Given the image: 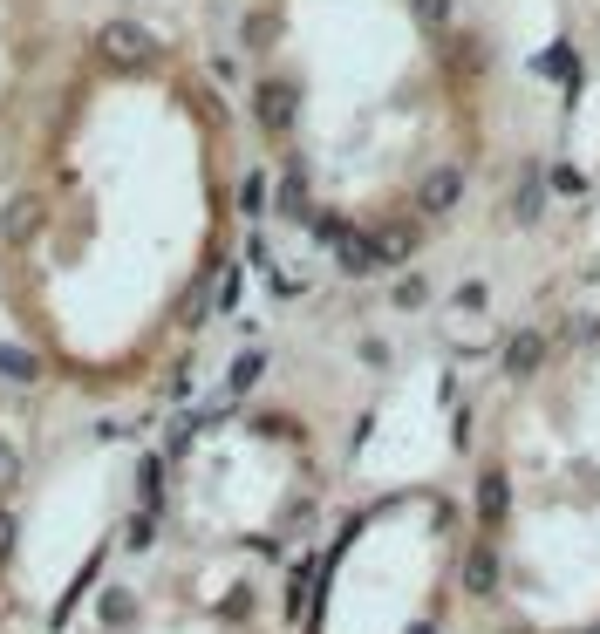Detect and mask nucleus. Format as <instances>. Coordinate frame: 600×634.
<instances>
[{"label":"nucleus","instance_id":"1","mask_svg":"<svg viewBox=\"0 0 600 634\" xmlns=\"http://www.w3.org/2000/svg\"><path fill=\"white\" fill-rule=\"evenodd\" d=\"M96 55H103L110 69H150V62H157V35H150L144 21L116 14V21L96 28Z\"/></svg>","mask_w":600,"mask_h":634},{"label":"nucleus","instance_id":"3","mask_svg":"<svg viewBox=\"0 0 600 634\" xmlns=\"http://www.w3.org/2000/svg\"><path fill=\"white\" fill-rule=\"evenodd\" d=\"M0 369H7V375H21V382H28V375H35V355H21V348H0Z\"/></svg>","mask_w":600,"mask_h":634},{"label":"nucleus","instance_id":"4","mask_svg":"<svg viewBox=\"0 0 600 634\" xmlns=\"http://www.w3.org/2000/svg\"><path fill=\"white\" fill-rule=\"evenodd\" d=\"M14 478H21V464H14V450H0V498L14 491Z\"/></svg>","mask_w":600,"mask_h":634},{"label":"nucleus","instance_id":"2","mask_svg":"<svg viewBox=\"0 0 600 634\" xmlns=\"http://www.w3.org/2000/svg\"><path fill=\"white\" fill-rule=\"evenodd\" d=\"M35 219H41V205H35V198H14V205H7V232H14V239H21V232H28Z\"/></svg>","mask_w":600,"mask_h":634},{"label":"nucleus","instance_id":"5","mask_svg":"<svg viewBox=\"0 0 600 634\" xmlns=\"http://www.w3.org/2000/svg\"><path fill=\"white\" fill-rule=\"evenodd\" d=\"M14 553V519H7V505H0V560Z\"/></svg>","mask_w":600,"mask_h":634}]
</instances>
